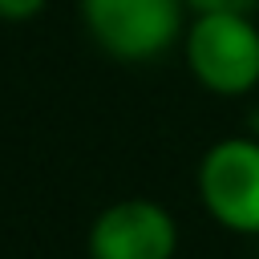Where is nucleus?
<instances>
[{"instance_id":"nucleus-1","label":"nucleus","mask_w":259,"mask_h":259,"mask_svg":"<svg viewBox=\"0 0 259 259\" xmlns=\"http://www.w3.org/2000/svg\"><path fill=\"white\" fill-rule=\"evenodd\" d=\"M93 45L125 65H150L182 45L190 24L186 0H77Z\"/></svg>"},{"instance_id":"nucleus-2","label":"nucleus","mask_w":259,"mask_h":259,"mask_svg":"<svg viewBox=\"0 0 259 259\" xmlns=\"http://www.w3.org/2000/svg\"><path fill=\"white\" fill-rule=\"evenodd\" d=\"M190 77L214 97H247L259 85V24L243 12H198L182 32Z\"/></svg>"},{"instance_id":"nucleus-3","label":"nucleus","mask_w":259,"mask_h":259,"mask_svg":"<svg viewBox=\"0 0 259 259\" xmlns=\"http://www.w3.org/2000/svg\"><path fill=\"white\" fill-rule=\"evenodd\" d=\"M202 210L231 235H259V138L231 134L206 146L194 170Z\"/></svg>"},{"instance_id":"nucleus-4","label":"nucleus","mask_w":259,"mask_h":259,"mask_svg":"<svg viewBox=\"0 0 259 259\" xmlns=\"http://www.w3.org/2000/svg\"><path fill=\"white\" fill-rule=\"evenodd\" d=\"M178 223L154 198L109 202L89 227V259H174Z\"/></svg>"},{"instance_id":"nucleus-5","label":"nucleus","mask_w":259,"mask_h":259,"mask_svg":"<svg viewBox=\"0 0 259 259\" xmlns=\"http://www.w3.org/2000/svg\"><path fill=\"white\" fill-rule=\"evenodd\" d=\"M190 16L198 12H243V16H255L259 12V0H186Z\"/></svg>"},{"instance_id":"nucleus-6","label":"nucleus","mask_w":259,"mask_h":259,"mask_svg":"<svg viewBox=\"0 0 259 259\" xmlns=\"http://www.w3.org/2000/svg\"><path fill=\"white\" fill-rule=\"evenodd\" d=\"M45 4L49 0H0V20H12V24L32 20V16H40Z\"/></svg>"}]
</instances>
